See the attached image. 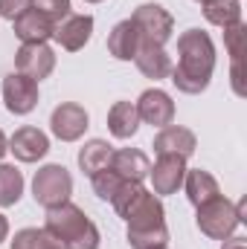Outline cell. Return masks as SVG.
<instances>
[{
	"label": "cell",
	"mask_w": 247,
	"mask_h": 249,
	"mask_svg": "<svg viewBox=\"0 0 247 249\" xmlns=\"http://www.w3.org/2000/svg\"><path fill=\"white\" fill-rule=\"evenodd\" d=\"M15 23V35L23 41V44H47V38H53V29H56V23L50 20V18H44L38 9H26L21 18H15L12 20Z\"/></svg>",
	"instance_id": "2e32d148"
},
{
	"label": "cell",
	"mask_w": 247,
	"mask_h": 249,
	"mask_svg": "<svg viewBox=\"0 0 247 249\" xmlns=\"http://www.w3.org/2000/svg\"><path fill=\"white\" fill-rule=\"evenodd\" d=\"M111 154H114V148H111L105 139H90V142H84L82 151H79V165H82V171H84L87 177H93L96 171H102V168L111 162Z\"/></svg>",
	"instance_id": "7402d4cb"
},
{
	"label": "cell",
	"mask_w": 247,
	"mask_h": 249,
	"mask_svg": "<svg viewBox=\"0 0 247 249\" xmlns=\"http://www.w3.org/2000/svg\"><path fill=\"white\" fill-rule=\"evenodd\" d=\"M44 229L62 244L64 249H99V229L96 223L70 200L62 206L47 209Z\"/></svg>",
	"instance_id": "7a4b0ae2"
},
{
	"label": "cell",
	"mask_w": 247,
	"mask_h": 249,
	"mask_svg": "<svg viewBox=\"0 0 247 249\" xmlns=\"http://www.w3.org/2000/svg\"><path fill=\"white\" fill-rule=\"evenodd\" d=\"M184 186H186V197H189V203L198 209V206H204V203H209L212 197H218L221 194V188L215 183V177L209 174V171H204V168H186V177H184Z\"/></svg>",
	"instance_id": "ffe728a7"
},
{
	"label": "cell",
	"mask_w": 247,
	"mask_h": 249,
	"mask_svg": "<svg viewBox=\"0 0 247 249\" xmlns=\"http://www.w3.org/2000/svg\"><path fill=\"white\" fill-rule=\"evenodd\" d=\"M204 18L215 26H233L242 20V3L239 0H206L204 3Z\"/></svg>",
	"instance_id": "603a6c76"
},
{
	"label": "cell",
	"mask_w": 247,
	"mask_h": 249,
	"mask_svg": "<svg viewBox=\"0 0 247 249\" xmlns=\"http://www.w3.org/2000/svg\"><path fill=\"white\" fill-rule=\"evenodd\" d=\"M29 6H32V0H0V15H3L6 20H15V18H21Z\"/></svg>",
	"instance_id": "f1b7e54d"
},
{
	"label": "cell",
	"mask_w": 247,
	"mask_h": 249,
	"mask_svg": "<svg viewBox=\"0 0 247 249\" xmlns=\"http://www.w3.org/2000/svg\"><path fill=\"white\" fill-rule=\"evenodd\" d=\"M134 61L140 67V72L145 75V78H169L172 75V58H169V53L163 50V47H157V44H148V41H140V50H137V55H134Z\"/></svg>",
	"instance_id": "ac0fdd59"
},
{
	"label": "cell",
	"mask_w": 247,
	"mask_h": 249,
	"mask_svg": "<svg viewBox=\"0 0 247 249\" xmlns=\"http://www.w3.org/2000/svg\"><path fill=\"white\" fill-rule=\"evenodd\" d=\"M148 177H151L154 194H175L178 188L184 186L186 160H184V157L163 154V157H157V162L148 168Z\"/></svg>",
	"instance_id": "30bf717a"
},
{
	"label": "cell",
	"mask_w": 247,
	"mask_h": 249,
	"mask_svg": "<svg viewBox=\"0 0 247 249\" xmlns=\"http://www.w3.org/2000/svg\"><path fill=\"white\" fill-rule=\"evenodd\" d=\"M9 151H12L21 162H38L41 157H47V151H50V139H47L44 130L26 124V127L15 130V136L9 139Z\"/></svg>",
	"instance_id": "9a60e30c"
},
{
	"label": "cell",
	"mask_w": 247,
	"mask_h": 249,
	"mask_svg": "<svg viewBox=\"0 0 247 249\" xmlns=\"http://www.w3.org/2000/svg\"><path fill=\"white\" fill-rule=\"evenodd\" d=\"M6 235H9V220H6V217L0 214V244L6 241Z\"/></svg>",
	"instance_id": "4dcf8cb0"
},
{
	"label": "cell",
	"mask_w": 247,
	"mask_h": 249,
	"mask_svg": "<svg viewBox=\"0 0 247 249\" xmlns=\"http://www.w3.org/2000/svg\"><path fill=\"white\" fill-rule=\"evenodd\" d=\"M143 194H145L143 183H128V180H125L123 186L117 188V194L111 197V206L117 209V214H120V217H128V212L137 206V200H140Z\"/></svg>",
	"instance_id": "484cf974"
},
{
	"label": "cell",
	"mask_w": 247,
	"mask_h": 249,
	"mask_svg": "<svg viewBox=\"0 0 247 249\" xmlns=\"http://www.w3.org/2000/svg\"><path fill=\"white\" fill-rule=\"evenodd\" d=\"M131 23L137 26L140 41H148V44H157V47H163L172 38V29H175L172 15L160 3H143V6H137V12L131 15Z\"/></svg>",
	"instance_id": "8992f818"
},
{
	"label": "cell",
	"mask_w": 247,
	"mask_h": 249,
	"mask_svg": "<svg viewBox=\"0 0 247 249\" xmlns=\"http://www.w3.org/2000/svg\"><path fill=\"white\" fill-rule=\"evenodd\" d=\"M23 194V177L15 165H3L0 162V206H15Z\"/></svg>",
	"instance_id": "cb8c5ba5"
},
{
	"label": "cell",
	"mask_w": 247,
	"mask_h": 249,
	"mask_svg": "<svg viewBox=\"0 0 247 249\" xmlns=\"http://www.w3.org/2000/svg\"><path fill=\"white\" fill-rule=\"evenodd\" d=\"M221 249H247V244H245V238H233V235H230Z\"/></svg>",
	"instance_id": "f546056e"
},
{
	"label": "cell",
	"mask_w": 247,
	"mask_h": 249,
	"mask_svg": "<svg viewBox=\"0 0 247 249\" xmlns=\"http://www.w3.org/2000/svg\"><path fill=\"white\" fill-rule=\"evenodd\" d=\"M108 165H111L123 180H128V183H143V180L148 177V168H151L148 157H145L143 151H137V148H120V151H114Z\"/></svg>",
	"instance_id": "e0dca14e"
},
{
	"label": "cell",
	"mask_w": 247,
	"mask_h": 249,
	"mask_svg": "<svg viewBox=\"0 0 247 249\" xmlns=\"http://www.w3.org/2000/svg\"><path fill=\"white\" fill-rule=\"evenodd\" d=\"M50 127L53 133L62 139V142H76L84 130H87V110L82 105H73V102H64L53 110L50 116Z\"/></svg>",
	"instance_id": "8fae6325"
},
{
	"label": "cell",
	"mask_w": 247,
	"mask_h": 249,
	"mask_svg": "<svg viewBox=\"0 0 247 249\" xmlns=\"http://www.w3.org/2000/svg\"><path fill=\"white\" fill-rule=\"evenodd\" d=\"M224 47L233 61V90L236 96H245V55H247V26L239 20L224 29Z\"/></svg>",
	"instance_id": "7c38bea8"
},
{
	"label": "cell",
	"mask_w": 247,
	"mask_h": 249,
	"mask_svg": "<svg viewBox=\"0 0 247 249\" xmlns=\"http://www.w3.org/2000/svg\"><path fill=\"white\" fill-rule=\"evenodd\" d=\"M198 148V139L189 127H181V124H166L157 136H154V154L163 157V154H172V157H184L189 160Z\"/></svg>",
	"instance_id": "5bb4252c"
},
{
	"label": "cell",
	"mask_w": 247,
	"mask_h": 249,
	"mask_svg": "<svg viewBox=\"0 0 247 249\" xmlns=\"http://www.w3.org/2000/svg\"><path fill=\"white\" fill-rule=\"evenodd\" d=\"M137 116H140V122H148V124H154V127H166V124H172V119H175V102L169 99L166 90L151 87V90H145L140 96Z\"/></svg>",
	"instance_id": "9c48e42d"
},
{
	"label": "cell",
	"mask_w": 247,
	"mask_h": 249,
	"mask_svg": "<svg viewBox=\"0 0 247 249\" xmlns=\"http://www.w3.org/2000/svg\"><path fill=\"white\" fill-rule=\"evenodd\" d=\"M163 203L145 191L137 206L128 212V244L134 249H163L169 244V229H166V217H163Z\"/></svg>",
	"instance_id": "3957f363"
},
{
	"label": "cell",
	"mask_w": 247,
	"mask_h": 249,
	"mask_svg": "<svg viewBox=\"0 0 247 249\" xmlns=\"http://www.w3.org/2000/svg\"><path fill=\"white\" fill-rule=\"evenodd\" d=\"M70 194H73V177L64 165H44L32 180V197L44 209L67 203Z\"/></svg>",
	"instance_id": "5b68a950"
},
{
	"label": "cell",
	"mask_w": 247,
	"mask_h": 249,
	"mask_svg": "<svg viewBox=\"0 0 247 249\" xmlns=\"http://www.w3.org/2000/svg\"><path fill=\"white\" fill-rule=\"evenodd\" d=\"M90 32H93V18L90 15H67L62 23H56L53 38L62 44V50L79 53L90 41Z\"/></svg>",
	"instance_id": "4fadbf2b"
},
{
	"label": "cell",
	"mask_w": 247,
	"mask_h": 249,
	"mask_svg": "<svg viewBox=\"0 0 247 249\" xmlns=\"http://www.w3.org/2000/svg\"><path fill=\"white\" fill-rule=\"evenodd\" d=\"M163 249H166V247H163Z\"/></svg>",
	"instance_id": "e575fe53"
},
{
	"label": "cell",
	"mask_w": 247,
	"mask_h": 249,
	"mask_svg": "<svg viewBox=\"0 0 247 249\" xmlns=\"http://www.w3.org/2000/svg\"><path fill=\"white\" fill-rule=\"evenodd\" d=\"M15 64L18 72H23L32 81H41L56 70V53L47 44H21V50L15 53Z\"/></svg>",
	"instance_id": "ba28073f"
},
{
	"label": "cell",
	"mask_w": 247,
	"mask_h": 249,
	"mask_svg": "<svg viewBox=\"0 0 247 249\" xmlns=\"http://www.w3.org/2000/svg\"><path fill=\"white\" fill-rule=\"evenodd\" d=\"M198 3H206V0H198Z\"/></svg>",
	"instance_id": "836d02e7"
},
{
	"label": "cell",
	"mask_w": 247,
	"mask_h": 249,
	"mask_svg": "<svg viewBox=\"0 0 247 249\" xmlns=\"http://www.w3.org/2000/svg\"><path fill=\"white\" fill-rule=\"evenodd\" d=\"M108 127L117 139H131L140 127V116H137V105L131 102H117L108 110Z\"/></svg>",
	"instance_id": "44dd1931"
},
{
	"label": "cell",
	"mask_w": 247,
	"mask_h": 249,
	"mask_svg": "<svg viewBox=\"0 0 247 249\" xmlns=\"http://www.w3.org/2000/svg\"><path fill=\"white\" fill-rule=\"evenodd\" d=\"M6 151H9V142H6V136H3V130H0V160H3Z\"/></svg>",
	"instance_id": "1f68e13d"
},
{
	"label": "cell",
	"mask_w": 247,
	"mask_h": 249,
	"mask_svg": "<svg viewBox=\"0 0 247 249\" xmlns=\"http://www.w3.org/2000/svg\"><path fill=\"white\" fill-rule=\"evenodd\" d=\"M215 70V47L204 29H186L178 38V67H172V81L181 93L198 96L209 87Z\"/></svg>",
	"instance_id": "6da1fadb"
},
{
	"label": "cell",
	"mask_w": 247,
	"mask_h": 249,
	"mask_svg": "<svg viewBox=\"0 0 247 249\" xmlns=\"http://www.w3.org/2000/svg\"><path fill=\"white\" fill-rule=\"evenodd\" d=\"M84 3H102V0H84Z\"/></svg>",
	"instance_id": "d6a6232c"
},
{
	"label": "cell",
	"mask_w": 247,
	"mask_h": 249,
	"mask_svg": "<svg viewBox=\"0 0 247 249\" xmlns=\"http://www.w3.org/2000/svg\"><path fill=\"white\" fill-rule=\"evenodd\" d=\"M140 50V32L131 20H120L108 35V53L117 61H131Z\"/></svg>",
	"instance_id": "d6986e66"
},
{
	"label": "cell",
	"mask_w": 247,
	"mask_h": 249,
	"mask_svg": "<svg viewBox=\"0 0 247 249\" xmlns=\"http://www.w3.org/2000/svg\"><path fill=\"white\" fill-rule=\"evenodd\" d=\"M12 249H64L47 229H21L12 241Z\"/></svg>",
	"instance_id": "d4e9b609"
},
{
	"label": "cell",
	"mask_w": 247,
	"mask_h": 249,
	"mask_svg": "<svg viewBox=\"0 0 247 249\" xmlns=\"http://www.w3.org/2000/svg\"><path fill=\"white\" fill-rule=\"evenodd\" d=\"M90 180H93V191H96V194H99L102 200H111V197L117 194V188H120V186L125 183L123 177H120V174H117V171L111 168V165H105L102 171H96V174H93Z\"/></svg>",
	"instance_id": "4316f807"
},
{
	"label": "cell",
	"mask_w": 247,
	"mask_h": 249,
	"mask_svg": "<svg viewBox=\"0 0 247 249\" xmlns=\"http://www.w3.org/2000/svg\"><path fill=\"white\" fill-rule=\"evenodd\" d=\"M3 102L15 116H26L38 105V81L26 78L23 72H9L3 78Z\"/></svg>",
	"instance_id": "52a82bcc"
},
{
	"label": "cell",
	"mask_w": 247,
	"mask_h": 249,
	"mask_svg": "<svg viewBox=\"0 0 247 249\" xmlns=\"http://www.w3.org/2000/svg\"><path fill=\"white\" fill-rule=\"evenodd\" d=\"M32 9H38L53 23H62L64 18L70 15V0H32Z\"/></svg>",
	"instance_id": "83f0119b"
},
{
	"label": "cell",
	"mask_w": 247,
	"mask_h": 249,
	"mask_svg": "<svg viewBox=\"0 0 247 249\" xmlns=\"http://www.w3.org/2000/svg\"><path fill=\"white\" fill-rule=\"evenodd\" d=\"M245 220V200L242 203H230L227 197H212L209 203L198 206V229L206 235V238H215V241H227L236 226Z\"/></svg>",
	"instance_id": "277c9868"
}]
</instances>
